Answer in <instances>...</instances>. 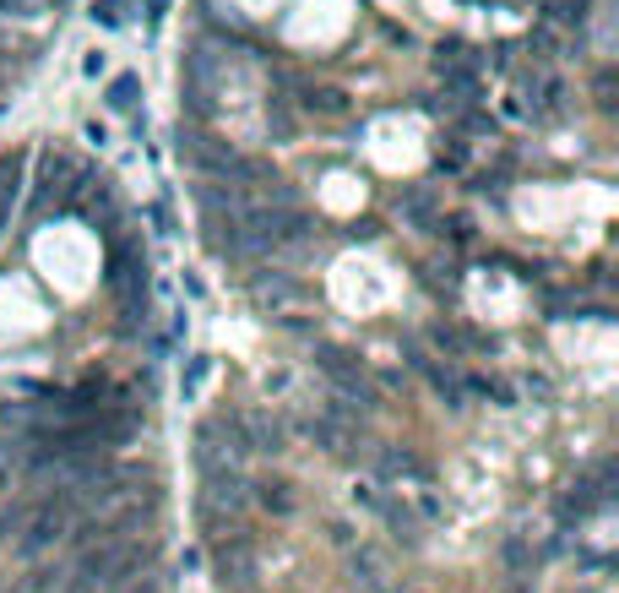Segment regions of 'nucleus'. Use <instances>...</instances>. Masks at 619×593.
<instances>
[{"label": "nucleus", "mask_w": 619, "mask_h": 593, "mask_svg": "<svg viewBox=\"0 0 619 593\" xmlns=\"http://www.w3.org/2000/svg\"><path fill=\"white\" fill-rule=\"evenodd\" d=\"M76 523V507L65 501V496H50V501H39L33 507V518H28V533H22V555H39V550H50V544H61L65 533Z\"/></svg>", "instance_id": "obj_1"}, {"label": "nucleus", "mask_w": 619, "mask_h": 593, "mask_svg": "<svg viewBox=\"0 0 619 593\" xmlns=\"http://www.w3.org/2000/svg\"><path fill=\"white\" fill-rule=\"evenodd\" d=\"M212 561H218V578L223 583H240V578H250V539L234 528V533H218V544H212Z\"/></svg>", "instance_id": "obj_2"}, {"label": "nucleus", "mask_w": 619, "mask_h": 593, "mask_svg": "<svg viewBox=\"0 0 619 593\" xmlns=\"http://www.w3.org/2000/svg\"><path fill=\"white\" fill-rule=\"evenodd\" d=\"M609 501V490H604V479H592V485H576V496L565 501V518H587V512H598Z\"/></svg>", "instance_id": "obj_3"}, {"label": "nucleus", "mask_w": 619, "mask_h": 593, "mask_svg": "<svg viewBox=\"0 0 619 593\" xmlns=\"http://www.w3.org/2000/svg\"><path fill=\"white\" fill-rule=\"evenodd\" d=\"M250 300H255V305H288L294 289H288L283 278H250Z\"/></svg>", "instance_id": "obj_4"}, {"label": "nucleus", "mask_w": 619, "mask_h": 593, "mask_svg": "<svg viewBox=\"0 0 619 593\" xmlns=\"http://www.w3.org/2000/svg\"><path fill=\"white\" fill-rule=\"evenodd\" d=\"M255 490H261L255 501H261L266 512H277V518H288V512H294V496H288V485H283V479H261Z\"/></svg>", "instance_id": "obj_5"}, {"label": "nucleus", "mask_w": 619, "mask_h": 593, "mask_svg": "<svg viewBox=\"0 0 619 593\" xmlns=\"http://www.w3.org/2000/svg\"><path fill=\"white\" fill-rule=\"evenodd\" d=\"M136 93H141L136 76H115V82H109V110H115V115H130V110H136Z\"/></svg>", "instance_id": "obj_6"}, {"label": "nucleus", "mask_w": 619, "mask_h": 593, "mask_svg": "<svg viewBox=\"0 0 619 593\" xmlns=\"http://www.w3.org/2000/svg\"><path fill=\"white\" fill-rule=\"evenodd\" d=\"M207 371H212V360H201V354H196V360H190V371H186V376H180V393H186V397H196V393H201V382H207Z\"/></svg>", "instance_id": "obj_7"}]
</instances>
